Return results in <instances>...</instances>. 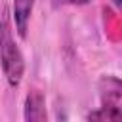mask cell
Segmentation results:
<instances>
[{
    "label": "cell",
    "instance_id": "obj_1",
    "mask_svg": "<svg viewBox=\"0 0 122 122\" xmlns=\"http://www.w3.org/2000/svg\"><path fill=\"white\" fill-rule=\"evenodd\" d=\"M0 67L10 88H17L25 74V57L13 36V25L10 10L4 8L0 13Z\"/></svg>",
    "mask_w": 122,
    "mask_h": 122
},
{
    "label": "cell",
    "instance_id": "obj_2",
    "mask_svg": "<svg viewBox=\"0 0 122 122\" xmlns=\"http://www.w3.org/2000/svg\"><path fill=\"white\" fill-rule=\"evenodd\" d=\"M120 80L112 74L103 76L99 82V95H101V107L95 112H90L88 118H99V120H116L120 116Z\"/></svg>",
    "mask_w": 122,
    "mask_h": 122
},
{
    "label": "cell",
    "instance_id": "obj_3",
    "mask_svg": "<svg viewBox=\"0 0 122 122\" xmlns=\"http://www.w3.org/2000/svg\"><path fill=\"white\" fill-rule=\"evenodd\" d=\"M34 4L36 0H11V10H10V17H11V25L17 30V34L21 38H27L29 34V27H30V17L34 11Z\"/></svg>",
    "mask_w": 122,
    "mask_h": 122
},
{
    "label": "cell",
    "instance_id": "obj_4",
    "mask_svg": "<svg viewBox=\"0 0 122 122\" xmlns=\"http://www.w3.org/2000/svg\"><path fill=\"white\" fill-rule=\"evenodd\" d=\"M23 118L27 122H44L48 118L46 99L40 90H30L23 103Z\"/></svg>",
    "mask_w": 122,
    "mask_h": 122
},
{
    "label": "cell",
    "instance_id": "obj_5",
    "mask_svg": "<svg viewBox=\"0 0 122 122\" xmlns=\"http://www.w3.org/2000/svg\"><path fill=\"white\" fill-rule=\"evenodd\" d=\"M57 4H71V6H84V4H88V2H92V0H55Z\"/></svg>",
    "mask_w": 122,
    "mask_h": 122
},
{
    "label": "cell",
    "instance_id": "obj_6",
    "mask_svg": "<svg viewBox=\"0 0 122 122\" xmlns=\"http://www.w3.org/2000/svg\"><path fill=\"white\" fill-rule=\"evenodd\" d=\"M112 2H114V4H116V6H120V0H112Z\"/></svg>",
    "mask_w": 122,
    "mask_h": 122
}]
</instances>
